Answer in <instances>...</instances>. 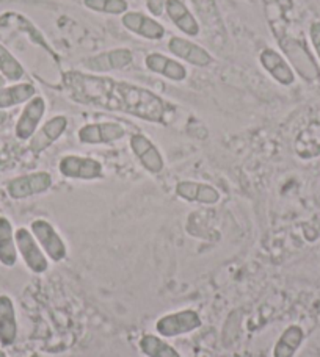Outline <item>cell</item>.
<instances>
[{
    "mask_svg": "<svg viewBox=\"0 0 320 357\" xmlns=\"http://www.w3.org/2000/svg\"><path fill=\"white\" fill-rule=\"evenodd\" d=\"M296 151L300 158H314L320 154V124L312 123L296 139Z\"/></svg>",
    "mask_w": 320,
    "mask_h": 357,
    "instance_id": "603a6c76",
    "label": "cell"
},
{
    "mask_svg": "<svg viewBox=\"0 0 320 357\" xmlns=\"http://www.w3.org/2000/svg\"><path fill=\"white\" fill-rule=\"evenodd\" d=\"M48 112V102L43 96L36 94L27 104H24L21 114L17 116L15 124V135L21 142H30V138L35 135L40 129L44 116Z\"/></svg>",
    "mask_w": 320,
    "mask_h": 357,
    "instance_id": "ba28073f",
    "label": "cell"
},
{
    "mask_svg": "<svg viewBox=\"0 0 320 357\" xmlns=\"http://www.w3.org/2000/svg\"><path fill=\"white\" fill-rule=\"evenodd\" d=\"M165 15L182 35L195 38L201 33L200 22L182 0H166Z\"/></svg>",
    "mask_w": 320,
    "mask_h": 357,
    "instance_id": "ac0fdd59",
    "label": "cell"
},
{
    "mask_svg": "<svg viewBox=\"0 0 320 357\" xmlns=\"http://www.w3.org/2000/svg\"><path fill=\"white\" fill-rule=\"evenodd\" d=\"M310 38H311V44L314 47V52L317 55V59L320 60V22H312L310 27Z\"/></svg>",
    "mask_w": 320,
    "mask_h": 357,
    "instance_id": "83f0119b",
    "label": "cell"
},
{
    "mask_svg": "<svg viewBox=\"0 0 320 357\" xmlns=\"http://www.w3.org/2000/svg\"><path fill=\"white\" fill-rule=\"evenodd\" d=\"M30 231L50 262L60 264L66 260L68 246L52 222L44 218L34 220L30 222Z\"/></svg>",
    "mask_w": 320,
    "mask_h": 357,
    "instance_id": "3957f363",
    "label": "cell"
},
{
    "mask_svg": "<svg viewBox=\"0 0 320 357\" xmlns=\"http://www.w3.org/2000/svg\"><path fill=\"white\" fill-rule=\"evenodd\" d=\"M61 85L75 104L131 114L152 124H165L170 112V105L162 96L107 75L66 71L61 77Z\"/></svg>",
    "mask_w": 320,
    "mask_h": 357,
    "instance_id": "6da1fadb",
    "label": "cell"
},
{
    "mask_svg": "<svg viewBox=\"0 0 320 357\" xmlns=\"http://www.w3.org/2000/svg\"><path fill=\"white\" fill-rule=\"evenodd\" d=\"M8 119H10V114L5 110H0V127H2Z\"/></svg>",
    "mask_w": 320,
    "mask_h": 357,
    "instance_id": "f1b7e54d",
    "label": "cell"
},
{
    "mask_svg": "<svg viewBox=\"0 0 320 357\" xmlns=\"http://www.w3.org/2000/svg\"><path fill=\"white\" fill-rule=\"evenodd\" d=\"M132 154L150 174H160L165 169V158L157 144L145 133H133L129 138Z\"/></svg>",
    "mask_w": 320,
    "mask_h": 357,
    "instance_id": "4fadbf2b",
    "label": "cell"
},
{
    "mask_svg": "<svg viewBox=\"0 0 320 357\" xmlns=\"http://www.w3.org/2000/svg\"><path fill=\"white\" fill-rule=\"evenodd\" d=\"M203 320L194 309H185L160 317L156 323V333L163 339H175L200 329Z\"/></svg>",
    "mask_w": 320,
    "mask_h": 357,
    "instance_id": "5b68a950",
    "label": "cell"
},
{
    "mask_svg": "<svg viewBox=\"0 0 320 357\" xmlns=\"http://www.w3.org/2000/svg\"><path fill=\"white\" fill-rule=\"evenodd\" d=\"M36 94V86L30 82H16V84L5 85L0 88V110H10V108L27 104Z\"/></svg>",
    "mask_w": 320,
    "mask_h": 357,
    "instance_id": "ffe728a7",
    "label": "cell"
},
{
    "mask_svg": "<svg viewBox=\"0 0 320 357\" xmlns=\"http://www.w3.org/2000/svg\"><path fill=\"white\" fill-rule=\"evenodd\" d=\"M16 246L19 256L22 257L25 266L29 268L30 273L34 274H44L49 270V259L41 246L38 245L36 238L34 237L30 229L17 227L15 231Z\"/></svg>",
    "mask_w": 320,
    "mask_h": 357,
    "instance_id": "8992f818",
    "label": "cell"
},
{
    "mask_svg": "<svg viewBox=\"0 0 320 357\" xmlns=\"http://www.w3.org/2000/svg\"><path fill=\"white\" fill-rule=\"evenodd\" d=\"M0 29L3 30H15L19 31V33H25L29 35V40L35 44V46L41 47L43 50L49 52V55L52 56L55 63L60 61V56L55 54V50L50 47V44L48 43L46 36L43 35V31L36 27V25L30 21L29 17H25L24 15H19L16 11H6L3 15H0Z\"/></svg>",
    "mask_w": 320,
    "mask_h": 357,
    "instance_id": "8fae6325",
    "label": "cell"
},
{
    "mask_svg": "<svg viewBox=\"0 0 320 357\" xmlns=\"http://www.w3.org/2000/svg\"><path fill=\"white\" fill-rule=\"evenodd\" d=\"M138 347L146 357H181L177 349L170 345L163 337L154 334H143Z\"/></svg>",
    "mask_w": 320,
    "mask_h": 357,
    "instance_id": "cb8c5ba5",
    "label": "cell"
},
{
    "mask_svg": "<svg viewBox=\"0 0 320 357\" xmlns=\"http://www.w3.org/2000/svg\"><path fill=\"white\" fill-rule=\"evenodd\" d=\"M68 124L69 121L65 114H55V116L49 118L46 123L40 126V129L36 130L35 135L30 138L29 149L34 154H41V152L50 148V146L65 135Z\"/></svg>",
    "mask_w": 320,
    "mask_h": 357,
    "instance_id": "5bb4252c",
    "label": "cell"
},
{
    "mask_svg": "<svg viewBox=\"0 0 320 357\" xmlns=\"http://www.w3.org/2000/svg\"><path fill=\"white\" fill-rule=\"evenodd\" d=\"M166 47L176 60L195 68H209L214 63V55L201 44L191 41L189 38L171 36L166 43Z\"/></svg>",
    "mask_w": 320,
    "mask_h": 357,
    "instance_id": "9c48e42d",
    "label": "cell"
},
{
    "mask_svg": "<svg viewBox=\"0 0 320 357\" xmlns=\"http://www.w3.org/2000/svg\"><path fill=\"white\" fill-rule=\"evenodd\" d=\"M126 137L123 124L115 121H101V123H89L82 126L78 130V139L82 144H112Z\"/></svg>",
    "mask_w": 320,
    "mask_h": 357,
    "instance_id": "7c38bea8",
    "label": "cell"
},
{
    "mask_svg": "<svg viewBox=\"0 0 320 357\" xmlns=\"http://www.w3.org/2000/svg\"><path fill=\"white\" fill-rule=\"evenodd\" d=\"M59 171L63 177L73 181H98L104 177V167L99 160L78 154L63 155L59 162Z\"/></svg>",
    "mask_w": 320,
    "mask_h": 357,
    "instance_id": "52a82bcc",
    "label": "cell"
},
{
    "mask_svg": "<svg viewBox=\"0 0 320 357\" xmlns=\"http://www.w3.org/2000/svg\"><path fill=\"white\" fill-rule=\"evenodd\" d=\"M166 0H145V6L151 16L160 17L165 13Z\"/></svg>",
    "mask_w": 320,
    "mask_h": 357,
    "instance_id": "4316f807",
    "label": "cell"
},
{
    "mask_svg": "<svg viewBox=\"0 0 320 357\" xmlns=\"http://www.w3.org/2000/svg\"><path fill=\"white\" fill-rule=\"evenodd\" d=\"M5 85H6V80L2 77V75H0V88L5 86Z\"/></svg>",
    "mask_w": 320,
    "mask_h": 357,
    "instance_id": "f546056e",
    "label": "cell"
},
{
    "mask_svg": "<svg viewBox=\"0 0 320 357\" xmlns=\"http://www.w3.org/2000/svg\"><path fill=\"white\" fill-rule=\"evenodd\" d=\"M259 63L264 68V71L283 86H291L296 84V73L283 55L277 49L266 47L259 54Z\"/></svg>",
    "mask_w": 320,
    "mask_h": 357,
    "instance_id": "2e32d148",
    "label": "cell"
},
{
    "mask_svg": "<svg viewBox=\"0 0 320 357\" xmlns=\"http://www.w3.org/2000/svg\"><path fill=\"white\" fill-rule=\"evenodd\" d=\"M305 340V331L298 324L287 326L273 347V357H293Z\"/></svg>",
    "mask_w": 320,
    "mask_h": 357,
    "instance_id": "7402d4cb",
    "label": "cell"
},
{
    "mask_svg": "<svg viewBox=\"0 0 320 357\" xmlns=\"http://www.w3.org/2000/svg\"><path fill=\"white\" fill-rule=\"evenodd\" d=\"M121 24L129 33L148 41H162L166 35V29L150 13L129 10L121 16Z\"/></svg>",
    "mask_w": 320,
    "mask_h": 357,
    "instance_id": "30bf717a",
    "label": "cell"
},
{
    "mask_svg": "<svg viewBox=\"0 0 320 357\" xmlns=\"http://www.w3.org/2000/svg\"><path fill=\"white\" fill-rule=\"evenodd\" d=\"M25 74L27 71H25L22 63L10 52V49H6L0 43V75L10 84H16V82H22Z\"/></svg>",
    "mask_w": 320,
    "mask_h": 357,
    "instance_id": "d4e9b609",
    "label": "cell"
},
{
    "mask_svg": "<svg viewBox=\"0 0 320 357\" xmlns=\"http://www.w3.org/2000/svg\"><path fill=\"white\" fill-rule=\"evenodd\" d=\"M19 252L15 238V227L10 218L0 215V265L13 268L17 264Z\"/></svg>",
    "mask_w": 320,
    "mask_h": 357,
    "instance_id": "44dd1931",
    "label": "cell"
},
{
    "mask_svg": "<svg viewBox=\"0 0 320 357\" xmlns=\"http://www.w3.org/2000/svg\"><path fill=\"white\" fill-rule=\"evenodd\" d=\"M17 339V317L13 299L0 295V347L10 348Z\"/></svg>",
    "mask_w": 320,
    "mask_h": 357,
    "instance_id": "d6986e66",
    "label": "cell"
},
{
    "mask_svg": "<svg viewBox=\"0 0 320 357\" xmlns=\"http://www.w3.org/2000/svg\"><path fill=\"white\" fill-rule=\"evenodd\" d=\"M0 357H8V356H6V353L3 351V349H0Z\"/></svg>",
    "mask_w": 320,
    "mask_h": 357,
    "instance_id": "4dcf8cb0",
    "label": "cell"
},
{
    "mask_svg": "<svg viewBox=\"0 0 320 357\" xmlns=\"http://www.w3.org/2000/svg\"><path fill=\"white\" fill-rule=\"evenodd\" d=\"M145 66L150 73L157 74L160 77L168 79L176 84L185 82L189 77V69L182 61L175 56H168L160 52H151L145 56Z\"/></svg>",
    "mask_w": 320,
    "mask_h": 357,
    "instance_id": "9a60e30c",
    "label": "cell"
},
{
    "mask_svg": "<svg viewBox=\"0 0 320 357\" xmlns=\"http://www.w3.org/2000/svg\"><path fill=\"white\" fill-rule=\"evenodd\" d=\"M29 357H41L40 354H31V356H29Z\"/></svg>",
    "mask_w": 320,
    "mask_h": 357,
    "instance_id": "1f68e13d",
    "label": "cell"
},
{
    "mask_svg": "<svg viewBox=\"0 0 320 357\" xmlns=\"http://www.w3.org/2000/svg\"><path fill=\"white\" fill-rule=\"evenodd\" d=\"M87 10L99 13V15L123 16L129 11V2L127 0H82Z\"/></svg>",
    "mask_w": 320,
    "mask_h": 357,
    "instance_id": "484cf974",
    "label": "cell"
},
{
    "mask_svg": "<svg viewBox=\"0 0 320 357\" xmlns=\"http://www.w3.org/2000/svg\"><path fill=\"white\" fill-rule=\"evenodd\" d=\"M175 193L177 197L195 204H204V206H215L221 199L220 191L214 185L196 182V181H181L176 183Z\"/></svg>",
    "mask_w": 320,
    "mask_h": 357,
    "instance_id": "e0dca14e",
    "label": "cell"
},
{
    "mask_svg": "<svg viewBox=\"0 0 320 357\" xmlns=\"http://www.w3.org/2000/svg\"><path fill=\"white\" fill-rule=\"evenodd\" d=\"M54 177L48 171H35V173L22 174L10 178L6 182V195L15 201L29 199L38 195H43L52 188Z\"/></svg>",
    "mask_w": 320,
    "mask_h": 357,
    "instance_id": "7a4b0ae2",
    "label": "cell"
},
{
    "mask_svg": "<svg viewBox=\"0 0 320 357\" xmlns=\"http://www.w3.org/2000/svg\"><path fill=\"white\" fill-rule=\"evenodd\" d=\"M133 61V52L129 47H115L104 52L89 55L83 59L80 68L89 74H108L113 71H121L131 66Z\"/></svg>",
    "mask_w": 320,
    "mask_h": 357,
    "instance_id": "277c9868",
    "label": "cell"
}]
</instances>
